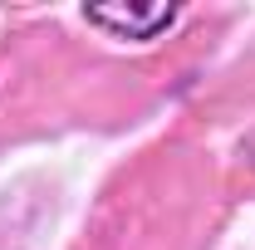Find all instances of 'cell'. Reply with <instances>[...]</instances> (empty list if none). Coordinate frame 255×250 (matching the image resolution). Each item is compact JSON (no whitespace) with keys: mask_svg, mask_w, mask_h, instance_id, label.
<instances>
[{"mask_svg":"<svg viewBox=\"0 0 255 250\" xmlns=\"http://www.w3.org/2000/svg\"><path fill=\"white\" fill-rule=\"evenodd\" d=\"M84 20L113 39H157L182 20V5H132V0H108V5H84Z\"/></svg>","mask_w":255,"mask_h":250,"instance_id":"cell-1","label":"cell"}]
</instances>
